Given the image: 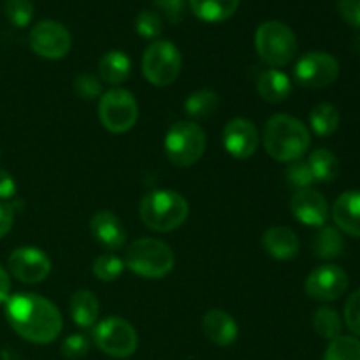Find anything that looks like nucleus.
Segmentation results:
<instances>
[{"mask_svg":"<svg viewBox=\"0 0 360 360\" xmlns=\"http://www.w3.org/2000/svg\"><path fill=\"white\" fill-rule=\"evenodd\" d=\"M341 116L336 105L329 104V102H322L316 104L309 112V127L313 132L320 137H329L340 129Z\"/></svg>","mask_w":360,"mask_h":360,"instance_id":"nucleus-26","label":"nucleus"},{"mask_svg":"<svg viewBox=\"0 0 360 360\" xmlns=\"http://www.w3.org/2000/svg\"><path fill=\"white\" fill-rule=\"evenodd\" d=\"M206 146V132L193 122L174 123L164 139V150L169 162L181 169L197 164L202 158Z\"/></svg>","mask_w":360,"mask_h":360,"instance_id":"nucleus-6","label":"nucleus"},{"mask_svg":"<svg viewBox=\"0 0 360 360\" xmlns=\"http://www.w3.org/2000/svg\"><path fill=\"white\" fill-rule=\"evenodd\" d=\"M345 241L341 232L336 227H320V232L313 241V253L316 259L333 260L343 255Z\"/></svg>","mask_w":360,"mask_h":360,"instance_id":"nucleus-25","label":"nucleus"},{"mask_svg":"<svg viewBox=\"0 0 360 360\" xmlns=\"http://www.w3.org/2000/svg\"><path fill=\"white\" fill-rule=\"evenodd\" d=\"M257 91L269 104H280L292 94V81L283 70L267 69L257 79Z\"/></svg>","mask_w":360,"mask_h":360,"instance_id":"nucleus-21","label":"nucleus"},{"mask_svg":"<svg viewBox=\"0 0 360 360\" xmlns=\"http://www.w3.org/2000/svg\"><path fill=\"white\" fill-rule=\"evenodd\" d=\"M60 352H62V355L65 359L79 360L86 357V354L90 352V341L83 334H70V336H67L62 341Z\"/></svg>","mask_w":360,"mask_h":360,"instance_id":"nucleus-35","label":"nucleus"},{"mask_svg":"<svg viewBox=\"0 0 360 360\" xmlns=\"http://www.w3.org/2000/svg\"><path fill=\"white\" fill-rule=\"evenodd\" d=\"M74 91L83 101H97L104 94V88H102L101 77L84 72L76 76V79H74Z\"/></svg>","mask_w":360,"mask_h":360,"instance_id":"nucleus-33","label":"nucleus"},{"mask_svg":"<svg viewBox=\"0 0 360 360\" xmlns=\"http://www.w3.org/2000/svg\"><path fill=\"white\" fill-rule=\"evenodd\" d=\"M308 297L319 302L338 301L348 290V274L334 264L315 267L304 281Z\"/></svg>","mask_w":360,"mask_h":360,"instance_id":"nucleus-12","label":"nucleus"},{"mask_svg":"<svg viewBox=\"0 0 360 360\" xmlns=\"http://www.w3.org/2000/svg\"><path fill=\"white\" fill-rule=\"evenodd\" d=\"M290 213L308 227H323L329 220V204L326 197L313 188L297 190L290 199Z\"/></svg>","mask_w":360,"mask_h":360,"instance_id":"nucleus-15","label":"nucleus"},{"mask_svg":"<svg viewBox=\"0 0 360 360\" xmlns=\"http://www.w3.org/2000/svg\"><path fill=\"white\" fill-rule=\"evenodd\" d=\"M69 311L74 323L81 329L95 327L98 319V299L91 290H77L70 295Z\"/></svg>","mask_w":360,"mask_h":360,"instance_id":"nucleus-22","label":"nucleus"},{"mask_svg":"<svg viewBox=\"0 0 360 360\" xmlns=\"http://www.w3.org/2000/svg\"><path fill=\"white\" fill-rule=\"evenodd\" d=\"M94 343L102 354L115 359H127L136 354L139 338L132 323L120 316H108L95 323Z\"/></svg>","mask_w":360,"mask_h":360,"instance_id":"nucleus-8","label":"nucleus"},{"mask_svg":"<svg viewBox=\"0 0 360 360\" xmlns=\"http://www.w3.org/2000/svg\"><path fill=\"white\" fill-rule=\"evenodd\" d=\"M306 162H308L316 183H330L340 174V162H338L336 155L327 148L315 150Z\"/></svg>","mask_w":360,"mask_h":360,"instance_id":"nucleus-27","label":"nucleus"},{"mask_svg":"<svg viewBox=\"0 0 360 360\" xmlns=\"http://www.w3.org/2000/svg\"><path fill=\"white\" fill-rule=\"evenodd\" d=\"M241 0H188L192 13L206 23H220L238 11Z\"/></svg>","mask_w":360,"mask_h":360,"instance_id":"nucleus-23","label":"nucleus"},{"mask_svg":"<svg viewBox=\"0 0 360 360\" xmlns=\"http://www.w3.org/2000/svg\"><path fill=\"white\" fill-rule=\"evenodd\" d=\"M202 330L207 340L217 345V347H231L239 336V327L234 316L218 308L210 309L204 315Z\"/></svg>","mask_w":360,"mask_h":360,"instance_id":"nucleus-18","label":"nucleus"},{"mask_svg":"<svg viewBox=\"0 0 360 360\" xmlns=\"http://www.w3.org/2000/svg\"><path fill=\"white\" fill-rule=\"evenodd\" d=\"M311 144L309 130L301 120L290 115H274L264 129V148L278 162L301 160Z\"/></svg>","mask_w":360,"mask_h":360,"instance_id":"nucleus-2","label":"nucleus"},{"mask_svg":"<svg viewBox=\"0 0 360 360\" xmlns=\"http://www.w3.org/2000/svg\"><path fill=\"white\" fill-rule=\"evenodd\" d=\"M90 232L95 241L108 250H120L127 241V231L112 211L101 210L91 217Z\"/></svg>","mask_w":360,"mask_h":360,"instance_id":"nucleus-16","label":"nucleus"},{"mask_svg":"<svg viewBox=\"0 0 360 360\" xmlns=\"http://www.w3.org/2000/svg\"><path fill=\"white\" fill-rule=\"evenodd\" d=\"M262 246L276 260H292L299 255L301 241L297 234L290 227L285 225H274L269 227L262 236Z\"/></svg>","mask_w":360,"mask_h":360,"instance_id":"nucleus-19","label":"nucleus"},{"mask_svg":"<svg viewBox=\"0 0 360 360\" xmlns=\"http://www.w3.org/2000/svg\"><path fill=\"white\" fill-rule=\"evenodd\" d=\"M340 76V62L330 53L309 51L297 60L294 77L301 86L320 90L334 83Z\"/></svg>","mask_w":360,"mask_h":360,"instance_id":"nucleus-10","label":"nucleus"},{"mask_svg":"<svg viewBox=\"0 0 360 360\" xmlns=\"http://www.w3.org/2000/svg\"><path fill=\"white\" fill-rule=\"evenodd\" d=\"M338 13L350 27L360 28V0H338Z\"/></svg>","mask_w":360,"mask_h":360,"instance_id":"nucleus-38","label":"nucleus"},{"mask_svg":"<svg viewBox=\"0 0 360 360\" xmlns=\"http://www.w3.org/2000/svg\"><path fill=\"white\" fill-rule=\"evenodd\" d=\"M345 323L352 334L360 336V288L348 297L345 304Z\"/></svg>","mask_w":360,"mask_h":360,"instance_id":"nucleus-36","label":"nucleus"},{"mask_svg":"<svg viewBox=\"0 0 360 360\" xmlns=\"http://www.w3.org/2000/svg\"><path fill=\"white\" fill-rule=\"evenodd\" d=\"M313 329L323 340H336L343 333V320H341L340 313L329 306H322L313 315Z\"/></svg>","mask_w":360,"mask_h":360,"instance_id":"nucleus-28","label":"nucleus"},{"mask_svg":"<svg viewBox=\"0 0 360 360\" xmlns=\"http://www.w3.org/2000/svg\"><path fill=\"white\" fill-rule=\"evenodd\" d=\"M143 74L153 86H169L181 72V53L171 41H153L143 55Z\"/></svg>","mask_w":360,"mask_h":360,"instance_id":"nucleus-9","label":"nucleus"},{"mask_svg":"<svg viewBox=\"0 0 360 360\" xmlns=\"http://www.w3.org/2000/svg\"><path fill=\"white\" fill-rule=\"evenodd\" d=\"M11 276L21 283L35 285L44 281L51 273V259L35 246L16 248L7 259Z\"/></svg>","mask_w":360,"mask_h":360,"instance_id":"nucleus-13","label":"nucleus"},{"mask_svg":"<svg viewBox=\"0 0 360 360\" xmlns=\"http://www.w3.org/2000/svg\"><path fill=\"white\" fill-rule=\"evenodd\" d=\"M6 316L14 333L34 345L53 343L63 329L58 306L34 292L11 295L6 301Z\"/></svg>","mask_w":360,"mask_h":360,"instance_id":"nucleus-1","label":"nucleus"},{"mask_svg":"<svg viewBox=\"0 0 360 360\" xmlns=\"http://www.w3.org/2000/svg\"><path fill=\"white\" fill-rule=\"evenodd\" d=\"M14 224V210L11 204L0 202V239L6 238Z\"/></svg>","mask_w":360,"mask_h":360,"instance_id":"nucleus-40","label":"nucleus"},{"mask_svg":"<svg viewBox=\"0 0 360 360\" xmlns=\"http://www.w3.org/2000/svg\"><path fill=\"white\" fill-rule=\"evenodd\" d=\"M132 70V62L129 55L118 49H112L102 55L98 60V77L102 83H108L109 86L120 88V84L125 83Z\"/></svg>","mask_w":360,"mask_h":360,"instance_id":"nucleus-20","label":"nucleus"},{"mask_svg":"<svg viewBox=\"0 0 360 360\" xmlns=\"http://www.w3.org/2000/svg\"><path fill=\"white\" fill-rule=\"evenodd\" d=\"M4 13L14 27L25 28L30 25L32 18H34V4L32 0H6Z\"/></svg>","mask_w":360,"mask_h":360,"instance_id":"nucleus-31","label":"nucleus"},{"mask_svg":"<svg viewBox=\"0 0 360 360\" xmlns=\"http://www.w3.org/2000/svg\"><path fill=\"white\" fill-rule=\"evenodd\" d=\"M16 181L14 176L6 169H0V200H9L16 195Z\"/></svg>","mask_w":360,"mask_h":360,"instance_id":"nucleus-39","label":"nucleus"},{"mask_svg":"<svg viewBox=\"0 0 360 360\" xmlns=\"http://www.w3.org/2000/svg\"><path fill=\"white\" fill-rule=\"evenodd\" d=\"M11 297V278L9 273L0 266V304Z\"/></svg>","mask_w":360,"mask_h":360,"instance_id":"nucleus-41","label":"nucleus"},{"mask_svg":"<svg viewBox=\"0 0 360 360\" xmlns=\"http://www.w3.org/2000/svg\"><path fill=\"white\" fill-rule=\"evenodd\" d=\"M162 30H164L162 18L153 11H141L136 16V32L143 39L160 37Z\"/></svg>","mask_w":360,"mask_h":360,"instance_id":"nucleus-34","label":"nucleus"},{"mask_svg":"<svg viewBox=\"0 0 360 360\" xmlns=\"http://www.w3.org/2000/svg\"><path fill=\"white\" fill-rule=\"evenodd\" d=\"M98 118L111 134H125L139 118L136 97L125 88H111L98 98Z\"/></svg>","mask_w":360,"mask_h":360,"instance_id":"nucleus-7","label":"nucleus"},{"mask_svg":"<svg viewBox=\"0 0 360 360\" xmlns=\"http://www.w3.org/2000/svg\"><path fill=\"white\" fill-rule=\"evenodd\" d=\"M255 48L260 58L271 67L288 65L297 55V37L288 25L271 20L259 25L255 32Z\"/></svg>","mask_w":360,"mask_h":360,"instance_id":"nucleus-5","label":"nucleus"},{"mask_svg":"<svg viewBox=\"0 0 360 360\" xmlns=\"http://www.w3.org/2000/svg\"><path fill=\"white\" fill-rule=\"evenodd\" d=\"M188 202L174 190H155L141 199L139 217L155 232H172L188 218Z\"/></svg>","mask_w":360,"mask_h":360,"instance_id":"nucleus-3","label":"nucleus"},{"mask_svg":"<svg viewBox=\"0 0 360 360\" xmlns=\"http://www.w3.org/2000/svg\"><path fill=\"white\" fill-rule=\"evenodd\" d=\"M123 269H125V262L120 259L118 255H112V253H104V255H98L94 260V271L95 278L101 281H115L122 276Z\"/></svg>","mask_w":360,"mask_h":360,"instance_id":"nucleus-30","label":"nucleus"},{"mask_svg":"<svg viewBox=\"0 0 360 360\" xmlns=\"http://www.w3.org/2000/svg\"><path fill=\"white\" fill-rule=\"evenodd\" d=\"M155 2L171 23L176 25L185 18L186 0H155Z\"/></svg>","mask_w":360,"mask_h":360,"instance_id":"nucleus-37","label":"nucleus"},{"mask_svg":"<svg viewBox=\"0 0 360 360\" xmlns=\"http://www.w3.org/2000/svg\"><path fill=\"white\" fill-rule=\"evenodd\" d=\"M221 143L231 157L246 160L253 157L259 148L260 136L255 123L248 118H232L221 132Z\"/></svg>","mask_w":360,"mask_h":360,"instance_id":"nucleus-14","label":"nucleus"},{"mask_svg":"<svg viewBox=\"0 0 360 360\" xmlns=\"http://www.w3.org/2000/svg\"><path fill=\"white\" fill-rule=\"evenodd\" d=\"M220 108V97L214 90L202 88L188 95L185 101V111L190 118L193 120H206L211 118Z\"/></svg>","mask_w":360,"mask_h":360,"instance_id":"nucleus-24","label":"nucleus"},{"mask_svg":"<svg viewBox=\"0 0 360 360\" xmlns=\"http://www.w3.org/2000/svg\"><path fill=\"white\" fill-rule=\"evenodd\" d=\"M330 214L341 232L360 238V190L341 193L334 200Z\"/></svg>","mask_w":360,"mask_h":360,"instance_id":"nucleus-17","label":"nucleus"},{"mask_svg":"<svg viewBox=\"0 0 360 360\" xmlns=\"http://www.w3.org/2000/svg\"><path fill=\"white\" fill-rule=\"evenodd\" d=\"M123 262L144 280H160L174 269L176 257L167 243L155 238H141L127 246Z\"/></svg>","mask_w":360,"mask_h":360,"instance_id":"nucleus-4","label":"nucleus"},{"mask_svg":"<svg viewBox=\"0 0 360 360\" xmlns=\"http://www.w3.org/2000/svg\"><path fill=\"white\" fill-rule=\"evenodd\" d=\"M323 360H360V341L354 336L341 334L326 348Z\"/></svg>","mask_w":360,"mask_h":360,"instance_id":"nucleus-29","label":"nucleus"},{"mask_svg":"<svg viewBox=\"0 0 360 360\" xmlns=\"http://www.w3.org/2000/svg\"><path fill=\"white\" fill-rule=\"evenodd\" d=\"M285 178H287L288 185L294 186L297 190L311 188L315 181V176H313L311 169H309L308 162L306 160H295L290 162V165L285 171Z\"/></svg>","mask_w":360,"mask_h":360,"instance_id":"nucleus-32","label":"nucleus"},{"mask_svg":"<svg viewBox=\"0 0 360 360\" xmlns=\"http://www.w3.org/2000/svg\"><path fill=\"white\" fill-rule=\"evenodd\" d=\"M28 44L32 51L46 60H60L70 51L72 37L67 27L55 20H42L30 30Z\"/></svg>","mask_w":360,"mask_h":360,"instance_id":"nucleus-11","label":"nucleus"}]
</instances>
